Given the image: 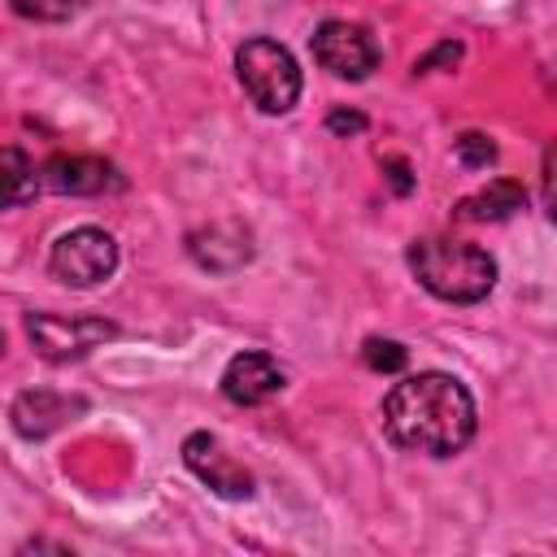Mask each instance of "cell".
<instances>
[{
	"label": "cell",
	"instance_id": "6da1fadb",
	"mask_svg": "<svg viewBox=\"0 0 557 557\" xmlns=\"http://www.w3.org/2000/svg\"><path fill=\"white\" fill-rule=\"evenodd\" d=\"M383 435L405 453L453 457L474 440V396L453 374H409L383 396Z\"/></svg>",
	"mask_w": 557,
	"mask_h": 557
},
{
	"label": "cell",
	"instance_id": "7a4b0ae2",
	"mask_svg": "<svg viewBox=\"0 0 557 557\" xmlns=\"http://www.w3.org/2000/svg\"><path fill=\"white\" fill-rule=\"evenodd\" d=\"M409 270L418 283L453 305H474L496 287V261L487 248L466 239H413L409 244Z\"/></svg>",
	"mask_w": 557,
	"mask_h": 557
},
{
	"label": "cell",
	"instance_id": "3957f363",
	"mask_svg": "<svg viewBox=\"0 0 557 557\" xmlns=\"http://www.w3.org/2000/svg\"><path fill=\"white\" fill-rule=\"evenodd\" d=\"M235 74H239L248 100L261 113H287L300 100V65H296V57L283 44L265 39V35L239 44Z\"/></svg>",
	"mask_w": 557,
	"mask_h": 557
},
{
	"label": "cell",
	"instance_id": "277c9868",
	"mask_svg": "<svg viewBox=\"0 0 557 557\" xmlns=\"http://www.w3.org/2000/svg\"><path fill=\"white\" fill-rule=\"evenodd\" d=\"M48 270L70 287H96L117 270V244L100 226H74L52 244Z\"/></svg>",
	"mask_w": 557,
	"mask_h": 557
},
{
	"label": "cell",
	"instance_id": "5b68a950",
	"mask_svg": "<svg viewBox=\"0 0 557 557\" xmlns=\"http://www.w3.org/2000/svg\"><path fill=\"white\" fill-rule=\"evenodd\" d=\"M26 335L44 361H78L104 339L117 335L109 318H65V313H26Z\"/></svg>",
	"mask_w": 557,
	"mask_h": 557
},
{
	"label": "cell",
	"instance_id": "8992f818",
	"mask_svg": "<svg viewBox=\"0 0 557 557\" xmlns=\"http://www.w3.org/2000/svg\"><path fill=\"white\" fill-rule=\"evenodd\" d=\"M313 61L348 83H361L374 65H379V44L361 22H344V17H326L313 30Z\"/></svg>",
	"mask_w": 557,
	"mask_h": 557
},
{
	"label": "cell",
	"instance_id": "52a82bcc",
	"mask_svg": "<svg viewBox=\"0 0 557 557\" xmlns=\"http://www.w3.org/2000/svg\"><path fill=\"white\" fill-rule=\"evenodd\" d=\"M183 461H187V470H191L200 483H209L218 496H226V500H248V496H252V474H248L239 461H231L226 448H222L209 431H191V435L183 440Z\"/></svg>",
	"mask_w": 557,
	"mask_h": 557
},
{
	"label": "cell",
	"instance_id": "ba28073f",
	"mask_svg": "<svg viewBox=\"0 0 557 557\" xmlns=\"http://www.w3.org/2000/svg\"><path fill=\"white\" fill-rule=\"evenodd\" d=\"M35 174H39V187L57 191V196H100V191L122 187V174L104 157H83V152H74V157L61 152V157L44 161Z\"/></svg>",
	"mask_w": 557,
	"mask_h": 557
},
{
	"label": "cell",
	"instance_id": "9c48e42d",
	"mask_svg": "<svg viewBox=\"0 0 557 557\" xmlns=\"http://www.w3.org/2000/svg\"><path fill=\"white\" fill-rule=\"evenodd\" d=\"M283 392V370L265 352H235L222 370V396L231 405H265L270 396Z\"/></svg>",
	"mask_w": 557,
	"mask_h": 557
},
{
	"label": "cell",
	"instance_id": "30bf717a",
	"mask_svg": "<svg viewBox=\"0 0 557 557\" xmlns=\"http://www.w3.org/2000/svg\"><path fill=\"white\" fill-rule=\"evenodd\" d=\"M74 413H83V400L78 396H61V392H48V387H30L13 400L9 409V422L22 440H44L52 431H61Z\"/></svg>",
	"mask_w": 557,
	"mask_h": 557
},
{
	"label": "cell",
	"instance_id": "8fae6325",
	"mask_svg": "<svg viewBox=\"0 0 557 557\" xmlns=\"http://www.w3.org/2000/svg\"><path fill=\"white\" fill-rule=\"evenodd\" d=\"M522 205H527V187L518 178H492L487 187H479L474 196H466L453 209V218H461V222H500V218L518 213Z\"/></svg>",
	"mask_w": 557,
	"mask_h": 557
},
{
	"label": "cell",
	"instance_id": "7c38bea8",
	"mask_svg": "<svg viewBox=\"0 0 557 557\" xmlns=\"http://www.w3.org/2000/svg\"><path fill=\"white\" fill-rule=\"evenodd\" d=\"M191 257L205 265V270H235L252 257V244L239 226H209V231H196L191 235Z\"/></svg>",
	"mask_w": 557,
	"mask_h": 557
},
{
	"label": "cell",
	"instance_id": "4fadbf2b",
	"mask_svg": "<svg viewBox=\"0 0 557 557\" xmlns=\"http://www.w3.org/2000/svg\"><path fill=\"white\" fill-rule=\"evenodd\" d=\"M35 191H39V174H35L30 157L13 144H0V209L17 205V200H30Z\"/></svg>",
	"mask_w": 557,
	"mask_h": 557
},
{
	"label": "cell",
	"instance_id": "5bb4252c",
	"mask_svg": "<svg viewBox=\"0 0 557 557\" xmlns=\"http://www.w3.org/2000/svg\"><path fill=\"white\" fill-rule=\"evenodd\" d=\"M361 361H366L374 374H396V370H405L409 352H405L396 339H366V348H361Z\"/></svg>",
	"mask_w": 557,
	"mask_h": 557
},
{
	"label": "cell",
	"instance_id": "9a60e30c",
	"mask_svg": "<svg viewBox=\"0 0 557 557\" xmlns=\"http://www.w3.org/2000/svg\"><path fill=\"white\" fill-rule=\"evenodd\" d=\"M17 17H30V22H65L78 13V0H9Z\"/></svg>",
	"mask_w": 557,
	"mask_h": 557
},
{
	"label": "cell",
	"instance_id": "2e32d148",
	"mask_svg": "<svg viewBox=\"0 0 557 557\" xmlns=\"http://www.w3.org/2000/svg\"><path fill=\"white\" fill-rule=\"evenodd\" d=\"M457 157L466 161V165H487V161H496V144L487 139V135H479V131H466L461 139H457Z\"/></svg>",
	"mask_w": 557,
	"mask_h": 557
},
{
	"label": "cell",
	"instance_id": "e0dca14e",
	"mask_svg": "<svg viewBox=\"0 0 557 557\" xmlns=\"http://www.w3.org/2000/svg\"><path fill=\"white\" fill-rule=\"evenodd\" d=\"M457 57H461V44H453V39H444L440 48H431V52H426V57H422V61L413 65V74H431V70H440V65H453Z\"/></svg>",
	"mask_w": 557,
	"mask_h": 557
},
{
	"label": "cell",
	"instance_id": "ac0fdd59",
	"mask_svg": "<svg viewBox=\"0 0 557 557\" xmlns=\"http://www.w3.org/2000/svg\"><path fill=\"white\" fill-rule=\"evenodd\" d=\"M326 126H331L335 135H357V131H366V117L352 113V109H335V113L326 117Z\"/></svg>",
	"mask_w": 557,
	"mask_h": 557
},
{
	"label": "cell",
	"instance_id": "d6986e66",
	"mask_svg": "<svg viewBox=\"0 0 557 557\" xmlns=\"http://www.w3.org/2000/svg\"><path fill=\"white\" fill-rule=\"evenodd\" d=\"M383 170H387V174H392V187H396V191H400V196H405V191H409V187H413V178H409V165H405V161H400V157H387V161H383Z\"/></svg>",
	"mask_w": 557,
	"mask_h": 557
}]
</instances>
